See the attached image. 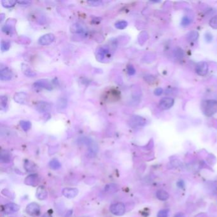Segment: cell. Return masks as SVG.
<instances>
[{
	"mask_svg": "<svg viewBox=\"0 0 217 217\" xmlns=\"http://www.w3.org/2000/svg\"><path fill=\"white\" fill-rule=\"evenodd\" d=\"M78 189L76 188L66 187L63 190V195L68 199H73L78 194Z\"/></svg>",
	"mask_w": 217,
	"mask_h": 217,
	"instance_id": "11",
	"label": "cell"
},
{
	"mask_svg": "<svg viewBox=\"0 0 217 217\" xmlns=\"http://www.w3.org/2000/svg\"><path fill=\"white\" fill-rule=\"evenodd\" d=\"M55 39V36L52 33H48L43 35L38 39V43L45 46L52 43Z\"/></svg>",
	"mask_w": 217,
	"mask_h": 217,
	"instance_id": "4",
	"label": "cell"
},
{
	"mask_svg": "<svg viewBox=\"0 0 217 217\" xmlns=\"http://www.w3.org/2000/svg\"><path fill=\"white\" fill-rule=\"evenodd\" d=\"M2 31L5 33L12 35L13 33V27H12V24H8L7 23L6 24H5V26H3Z\"/></svg>",
	"mask_w": 217,
	"mask_h": 217,
	"instance_id": "25",
	"label": "cell"
},
{
	"mask_svg": "<svg viewBox=\"0 0 217 217\" xmlns=\"http://www.w3.org/2000/svg\"><path fill=\"white\" fill-rule=\"evenodd\" d=\"M52 108V106L50 103L46 101H39L36 104L35 108L36 110L39 113H47L50 111Z\"/></svg>",
	"mask_w": 217,
	"mask_h": 217,
	"instance_id": "5",
	"label": "cell"
},
{
	"mask_svg": "<svg viewBox=\"0 0 217 217\" xmlns=\"http://www.w3.org/2000/svg\"><path fill=\"white\" fill-rule=\"evenodd\" d=\"M28 96L24 92H19L15 94L14 96V101L19 104H25L27 101Z\"/></svg>",
	"mask_w": 217,
	"mask_h": 217,
	"instance_id": "14",
	"label": "cell"
},
{
	"mask_svg": "<svg viewBox=\"0 0 217 217\" xmlns=\"http://www.w3.org/2000/svg\"><path fill=\"white\" fill-rule=\"evenodd\" d=\"M127 73L129 75H134L136 73V70L132 65L127 66Z\"/></svg>",
	"mask_w": 217,
	"mask_h": 217,
	"instance_id": "35",
	"label": "cell"
},
{
	"mask_svg": "<svg viewBox=\"0 0 217 217\" xmlns=\"http://www.w3.org/2000/svg\"><path fill=\"white\" fill-rule=\"evenodd\" d=\"M190 23H191V19L189 17H184L182 18V25L183 26H187L190 24Z\"/></svg>",
	"mask_w": 217,
	"mask_h": 217,
	"instance_id": "31",
	"label": "cell"
},
{
	"mask_svg": "<svg viewBox=\"0 0 217 217\" xmlns=\"http://www.w3.org/2000/svg\"><path fill=\"white\" fill-rule=\"evenodd\" d=\"M19 209L20 207L18 204L14 203H10L5 205L4 212L7 215H11L17 212Z\"/></svg>",
	"mask_w": 217,
	"mask_h": 217,
	"instance_id": "12",
	"label": "cell"
},
{
	"mask_svg": "<svg viewBox=\"0 0 217 217\" xmlns=\"http://www.w3.org/2000/svg\"><path fill=\"white\" fill-rule=\"evenodd\" d=\"M156 196L158 199H159V200L161 201H166L167 199L169 198V194L168 193H167L166 190H158L156 193Z\"/></svg>",
	"mask_w": 217,
	"mask_h": 217,
	"instance_id": "18",
	"label": "cell"
},
{
	"mask_svg": "<svg viewBox=\"0 0 217 217\" xmlns=\"http://www.w3.org/2000/svg\"><path fill=\"white\" fill-rule=\"evenodd\" d=\"M109 52V48L107 46H103L99 48L96 52V57L98 61H101L103 60L105 55Z\"/></svg>",
	"mask_w": 217,
	"mask_h": 217,
	"instance_id": "15",
	"label": "cell"
},
{
	"mask_svg": "<svg viewBox=\"0 0 217 217\" xmlns=\"http://www.w3.org/2000/svg\"><path fill=\"white\" fill-rule=\"evenodd\" d=\"M49 166L54 170H57L61 167V164L57 159H52L49 162Z\"/></svg>",
	"mask_w": 217,
	"mask_h": 217,
	"instance_id": "20",
	"label": "cell"
},
{
	"mask_svg": "<svg viewBox=\"0 0 217 217\" xmlns=\"http://www.w3.org/2000/svg\"><path fill=\"white\" fill-rule=\"evenodd\" d=\"M17 3L22 6H27L31 3V2H29V1H18L17 2Z\"/></svg>",
	"mask_w": 217,
	"mask_h": 217,
	"instance_id": "37",
	"label": "cell"
},
{
	"mask_svg": "<svg viewBox=\"0 0 217 217\" xmlns=\"http://www.w3.org/2000/svg\"><path fill=\"white\" fill-rule=\"evenodd\" d=\"M42 217H52V216L51 215H49L48 213H45Z\"/></svg>",
	"mask_w": 217,
	"mask_h": 217,
	"instance_id": "41",
	"label": "cell"
},
{
	"mask_svg": "<svg viewBox=\"0 0 217 217\" xmlns=\"http://www.w3.org/2000/svg\"><path fill=\"white\" fill-rule=\"evenodd\" d=\"M13 76L12 72L7 67L1 68L0 71V79L2 81H7L11 80Z\"/></svg>",
	"mask_w": 217,
	"mask_h": 217,
	"instance_id": "8",
	"label": "cell"
},
{
	"mask_svg": "<svg viewBox=\"0 0 217 217\" xmlns=\"http://www.w3.org/2000/svg\"><path fill=\"white\" fill-rule=\"evenodd\" d=\"M7 103H8V98L5 96H2L1 97V104L2 108H6L7 107Z\"/></svg>",
	"mask_w": 217,
	"mask_h": 217,
	"instance_id": "32",
	"label": "cell"
},
{
	"mask_svg": "<svg viewBox=\"0 0 217 217\" xmlns=\"http://www.w3.org/2000/svg\"><path fill=\"white\" fill-rule=\"evenodd\" d=\"M110 212L116 216H122L125 212V206L122 203H117L111 205Z\"/></svg>",
	"mask_w": 217,
	"mask_h": 217,
	"instance_id": "2",
	"label": "cell"
},
{
	"mask_svg": "<svg viewBox=\"0 0 217 217\" xmlns=\"http://www.w3.org/2000/svg\"><path fill=\"white\" fill-rule=\"evenodd\" d=\"M72 32H74V33H76L84 34L85 32V30L81 25L76 24L75 25L73 26Z\"/></svg>",
	"mask_w": 217,
	"mask_h": 217,
	"instance_id": "21",
	"label": "cell"
},
{
	"mask_svg": "<svg viewBox=\"0 0 217 217\" xmlns=\"http://www.w3.org/2000/svg\"><path fill=\"white\" fill-rule=\"evenodd\" d=\"M26 213L31 216H37L40 213V207L36 203H29L26 208Z\"/></svg>",
	"mask_w": 217,
	"mask_h": 217,
	"instance_id": "3",
	"label": "cell"
},
{
	"mask_svg": "<svg viewBox=\"0 0 217 217\" xmlns=\"http://www.w3.org/2000/svg\"><path fill=\"white\" fill-rule=\"evenodd\" d=\"M118 190V186L115 184H108L105 186L104 190L107 193L113 194Z\"/></svg>",
	"mask_w": 217,
	"mask_h": 217,
	"instance_id": "19",
	"label": "cell"
},
{
	"mask_svg": "<svg viewBox=\"0 0 217 217\" xmlns=\"http://www.w3.org/2000/svg\"><path fill=\"white\" fill-rule=\"evenodd\" d=\"M34 87L35 88H46L48 90L52 89V85L47 80H38L34 84Z\"/></svg>",
	"mask_w": 217,
	"mask_h": 217,
	"instance_id": "16",
	"label": "cell"
},
{
	"mask_svg": "<svg viewBox=\"0 0 217 217\" xmlns=\"http://www.w3.org/2000/svg\"><path fill=\"white\" fill-rule=\"evenodd\" d=\"M10 160V154L7 151H2L1 154V161L2 162H8Z\"/></svg>",
	"mask_w": 217,
	"mask_h": 217,
	"instance_id": "23",
	"label": "cell"
},
{
	"mask_svg": "<svg viewBox=\"0 0 217 217\" xmlns=\"http://www.w3.org/2000/svg\"><path fill=\"white\" fill-rule=\"evenodd\" d=\"M87 3L89 4L91 6H100L103 4V2L101 1H88Z\"/></svg>",
	"mask_w": 217,
	"mask_h": 217,
	"instance_id": "36",
	"label": "cell"
},
{
	"mask_svg": "<svg viewBox=\"0 0 217 217\" xmlns=\"http://www.w3.org/2000/svg\"><path fill=\"white\" fill-rule=\"evenodd\" d=\"M201 110L204 114L210 117L217 112V101L215 100H207L201 104Z\"/></svg>",
	"mask_w": 217,
	"mask_h": 217,
	"instance_id": "1",
	"label": "cell"
},
{
	"mask_svg": "<svg viewBox=\"0 0 217 217\" xmlns=\"http://www.w3.org/2000/svg\"><path fill=\"white\" fill-rule=\"evenodd\" d=\"M22 71L25 75L29 77H33L36 75V73L31 70L30 67L26 64H22Z\"/></svg>",
	"mask_w": 217,
	"mask_h": 217,
	"instance_id": "17",
	"label": "cell"
},
{
	"mask_svg": "<svg viewBox=\"0 0 217 217\" xmlns=\"http://www.w3.org/2000/svg\"><path fill=\"white\" fill-rule=\"evenodd\" d=\"M196 73L200 76H205L208 72V65L205 62L197 63L195 68Z\"/></svg>",
	"mask_w": 217,
	"mask_h": 217,
	"instance_id": "10",
	"label": "cell"
},
{
	"mask_svg": "<svg viewBox=\"0 0 217 217\" xmlns=\"http://www.w3.org/2000/svg\"><path fill=\"white\" fill-rule=\"evenodd\" d=\"M35 165L31 162L26 161V162H25V169H26L27 171H33L35 169Z\"/></svg>",
	"mask_w": 217,
	"mask_h": 217,
	"instance_id": "29",
	"label": "cell"
},
{
	"mask_svg": "<svg viewBox=\"0 0 217 217\" xmlns=\"http://www.w3.org/2000/svg\"><path fill=\"white\" fill-rule=\"evenodd\" d=\"M174 104V100L171 97H164L160 101L159 106L162 110H168Z\"/></svg>",
	"mask_w": 217,
	"mask_h": 217,
	"instance_id": "9",
	"label": "cell"
},
{
	"mask_svg": "<svg viewBox=\"0 0 217 217\" xmlns=\"http://www.w3.org/2000/svg\"><path fill=\"white\" fill-rule=\"evenodd\" d=\"M174 217H186V216L182 213H178L174 215Z\"/></svg>",
	"mask_w": 217,
	"mask_h": 217,
	"instance_id": "40",
	"label": "cell"
},
{
	"mask_svg": "<svg viewBox=\"0 0 217 217\" xmlns=\"http://www.w3.org/2000/svg\"><path fill=\"white\" fill-rule=\"evenodd\" d=\"M128 24L125 21H120L115 23V27L118 29H124L127 26Z\"/></svg>",
	"mask_w": 217,
	"mask_h": 217,
	"instance_id": "26",
	"label": "cell"
},
{
	"mask_svg": "<svg viewBox=\"0 0 217 217\" xmlns=\"http://www.w3.org/2000/svg\"><path fill=\"white\" fill-rule=\"evenodd\" d=\"M210 24L213 28L217 29V16H215L211 19Z\"/></svg>",
	"mask_w": 217,
	"mask_h": 217,
	"instance_id": "33",
	"label": "cell"
},
{
	"mask_svg": "<svg viewBox=\"0 0 217 217\" xmlns=\"http://www.w3.org/2000/svg\"><path fill=\"white\" fill-rule=\"evenodd\" d=\"M174 54H175L176 57H178V58H182V57H183V51L182 50L181 48H178L176 49L175 52H174Z\"/></svg>",
	"mask_w": 217,
	"mask_h": 217,
	"instance_id": "34",
	"label": "cell"
},
{
	"mask_svg": "<svg viewBox=\"0 0 217 217\" xmlns=\"http://www.w3.org/2000/svg\"><path fill=\"white\" fill-rule=\"evenodd\" d=\"M206 39L207 41H208V42H211L212 40V35L208 33V34H206Z\"/></svg>",
	"mask_w": 217,
	"mask_h": 217,
	"instance_id": "39",
	"label": "cell"
},
{
	"mask_svg": "<svg viewBox=\"0 0 217 217\" xmlns=\"http://www.w3.org/2000/svg\"><path fill=\"white\" fill-rule=\"evenodd\" d=\"M10 43L9 42L2 41L1 43V50L3 52L7 51L10 48Z\"/></svg>",
	"mask_w": 217,
	"mask_h": 217,
	"instance_id": "28",
	"label": "cell"
},
{
	"mask_svg": "<svg viewBox=\"0 0 217 217\" xmlns=\"http://www.w3.org/2000/svg\"><path fill=\"white\" fill-rule=\"evenodd\" d=\"M168 215H169L168 210H162L158 212L157 217H168Z\"/></svg>",
	"mask_w": 217,
	"mask_h": 217,
	"instance_id": "30",
	"label": "cell"
},
{
	"mask_svg": "<svg viewBox=\"0 0 217 217\" xmlns=\"http://www.w3.org/2000/svg\"><path fill=\"white\" fill-rule=\"evenodd\" d=\"M129 123L131 127H136L140 126H143L146 124V121L143 117L134 115L131 117Z\"/></svg>",
	"mask_w": 217,
	"mask_h": 217,
	"instance_id": "6",
	"label": "cell"
},
{
	"mask_svg": "<svg viewBox=\"0 0 217 217\" xmlns=\"http://www.w3.org/2000/svg\"><path fill=\"white\" fill-rule=\"evenodd\" d=\"M39 177L38 174H32L27 176L24 180V183L29 186H36L39 184Z\"/></svg>",
	"mask_w": 217,
	"mask_h": 217,
	"instance_id": "7",
	"label": "cell"
},
{
	"mask_svg": "<svg viewBox=\"0 0 217 217\" xmlns=\"http://www.w3.org/2000/svg\"><path fill=\"white\" fill-rule=\"evenodd\" d=\"M20 125H21L22 129L24 131H28L29 129H31V124L29 121H21L20 122Z\"/></svg>",
	"mask_w": 217,
	"mask_h": 217,
	"instance_id": "22",
	"label": "cell"
},
{
	"mask_svg": "<svg viewBox=\"0 0 217 217\" xmlns=\"http://www.w3.org/2000/svg\"><path fill=\"white\" fill-rule=\"evenodd\" d=\"M162 92H163V90H162V88H157L154 91V94L158 96H161L162 94Z\"/></svg>",
	"mask_w": 217,
	"mask_h": 217,
	"instance_id": "38",
	"label": "cell"
},
{
	"mask_svg": "<svg viewBox=\"0 0 217 217\" xmlns=\"http://www.w3.org/2000/svg\"><path fill=\"white\" fill-rule=\"evenodd\" d=\"M36 196L37 199L40 201H44L47 199L48 197V192L44 186H39L36 192Z\"/></svg>",
	"mask_w": 217,
	"mask_h": 217,
	"instance_id": "13",
	"label": "cell"
},
{
	"mask_svg": "<svg viewBox=\"0 0 217 217\" xmlns=\"http://www.w3.org/2000/svg\"><path fill=\"white\" fill-rule=\"evenodd\" d=\"M16 3L17 2L14 1V0H3L2 2V5L5 8L13 7L16 4Z\"/></svg>",
	"mask_w": 217,
	"mask_h": 217,
	"instance_id": "24",
	"label": "cell"
},
{
	"mask_svg": "<svg viewBox=\"0 0 217 217\" xmlns=\"http://www.w3.org/2000/svg\"><path fill=\"white\" fill-rule=\"evenodd\" d=\"M187 36H188L187 38H188L189 41H195L198 38V33L196 31H192L190 32Z\"/></svg>",
	"mask_w": 217,
	"mask_h": 217,
	"instance_id": "27",
	"label": "cell"
}]
</instances>
